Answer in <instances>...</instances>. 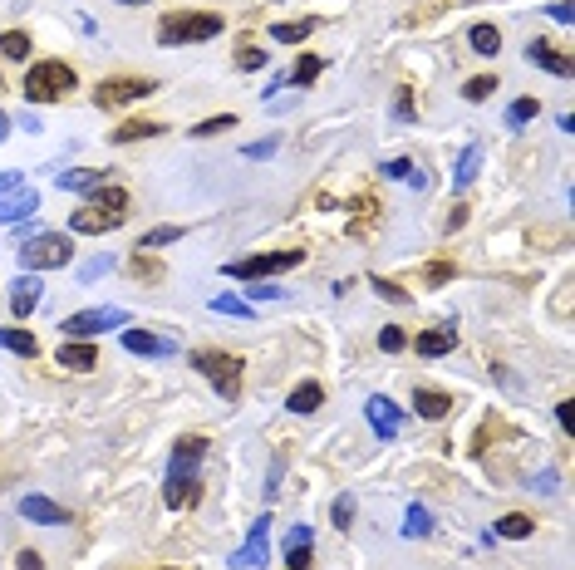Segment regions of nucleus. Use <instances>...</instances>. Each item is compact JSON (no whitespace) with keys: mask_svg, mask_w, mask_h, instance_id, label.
<instances>
[{"mask_svg":"<svg viewBox=\"0 0 575 570\" xmlns=\"http://www.w3.org/2000/svg\"><path fill=\"white\" fill-rule=\"evenodd\" d=\"M202 453H207V438H177L173 448V467H168V487H163V502L168 507H192L202 492H197V462H202Z\"/></svg>","mask_w":575,"mask_h":570,"instance_id":"1","label":"nucleus"},{"mask_svg":"<svg viewBox=\"0 0 575 570\" xmlns=\"http://www.w3.org/2000/svg\"><path fill=\"white\" fill-rule=\"evenodd\" d=\"M222 15H207V10H168L158 20V45H197V40H217L222 35Z\"/></svg>","mask_w":575,"mask_h":570,"instance_id":"2","label":"nucleus"},{"mask_svg":"<svg viewBox=\"0 0 575 570\" xmlns=\"http://www.w3.org/2000/svg\"><path fill=\"white\" fill-rule=\"evenodd\" d=\"M74 84H79V74L64 59H40V64H30L20 94H25V104H59Z\"/></svg>","mask_w":575,"mask_h":570,"instance_id":"3","label":"nucleus"},{"mask_svg":"<svg viewBox=\"0 0 575 570\" xmlns=\"http://www.w3.org/2000/svg\"><path fill=\"white\" fill-rule=\"evenodd\" d=\"M187 364H192L202 379H212L217 399H227V403L241 399V374H246V364H241L236 354H222V349H197Z\"/></svg>","mask_w":575,"mask_h":570,"instance_id":"4","label":"nucleus"},{"mask_svg":"<svg viewBox=\"0 0 575 570\" xmlns=\"http://www.w3.org/2000/svg\"><path fill=\"white\" fill-rule=\"evenodd\" d=\"M69 256H74V246H69V236H59V231L30 236V241L20 246V266H25V271H59V266H69Z\"/></svg>","mask_w":575,"mask_h":570,"instance_id":"5","label":"nucleus"},{"mask_svg":"<svg viewBox=\"0 0 575 570\" xmlns=\"http://www.w3.org/2000/svg\"><path fill=\"white\" fill-rule=\"evenodd\" d=\"M118 325H128V310L123 305H99V310H74L59 330H64V340H89V335H104Z\"/></svg>","mask_w":575,"mask_h":570,"instance_id":"6","label":"nucleus"},{"mask_svg":"<svg viewBox=\"0 0 575 570\" xmlns=\"http://www.w3.org/2000/svg\"><path fill=\"white\" fill-rule=\"evenodd\" d=\"M305 266V251H266V256H246V261H231L227 276L231 281H261V276H281Z\"/></svg>","mask_w":575,"mask_h":570,"instance_id":"7","label":"nucleus"},{"mask_svg":"<svg viewBox=\"0 0 575 570\" xmlns=\"http://www.w3.org/2000/svg\"><path fill=\"white\" fill-rule=\"evenodd\" d=\"M128 222V207H104V202H84L74 217H69V231L79 236H104V231H118Z\"/></svg>","mask_w":575,"mask_h":570,"instance_id":"8","label":"nucleus"},{"mask_svg":"<svg viewBox=\"0 0 575 570\" xmlns=\"http://www.w3.org/2000/svg\"><path fill=\"white\" fill-rule=\"evenodd\" d=\"M148 94H158V84H153V79H133V74H123V79H104V84H99L94 104H99V109H123V104L148 99Z\"/></svg>","mask_w":575,"mask_h":570,"instance_id":"9","label":"nucleus"},{"mask_svg":"<svg viewBox=\"0 0 575 570\" xmlns=\"http://www.w3.org/2000/svg\"><path fill=\"white\" fill-rule=\"evenodd\" d=\"M266 546H271V516H256V521H251V536H246V546L231 556V566L236 570L261 566V561H266Z\"/></svg>","mask_w":575,"mask_h":570,"instance_id":"10","label":"nucleus"},{"mask_svg":"<svg viewBox=\"0 0 575 570\" xmlns=\"http://www.w3.org/2000/svg\"><path fill=\"white\" fill-rule=\"evenodd\" d=\"M364 418H369V428H374L379 438H399L403 413H399V403H394V399H384V394H374V399L364 403Z\"/></svg>","mask_w":575,"mask_h":570,"instance_id":"11","label":"nucleus"},{"mask_svg":"<svg viewBox=\"0 0 575 570\" xmlns=\"http://www.w3.org/2000/svg\"><path fill=\"white\" fill-rule=\"evenodd\" d=\"M40 295H45V285L35 281V271H30V276H20V281L10 285V315H15V320H25V315L40 305Z\"/></svg>","mask_w":575,"mask_h":570,"instance_id":"12","label":"nucleus"},{"mask_svg":"<svg viewBox=\"0 0 575 570\" xmlns=\"http://www.w3.org/2000/svg\"><path fill=\"white\" fill-rule=\"evenodd\" d=\"M123 349H128V354H148V359L177 354L173 340H158V335H148V330H123Z\"/></svg>","mask_w":575,"mask_h":570,"instance_id":"13","label":"nucleus"},{"mask_svg":"<svg viewBox=\"0 0 575 570\" xmlns=\"http://www.w3.org/2000/svg\"><path fill=\"white\" fill-rule=\"evenodd\" d=\"M413 349H418L423 359H438V354H453V349H458V330H453V325H438V330H423V335L413 340Z\"/></svg>","mask_w":575,"mask_h":570,"instance_id":"14","label":"nucleus"},{"mask_svg":"<svg viewBox=\"0 0 575 570\" xmlns=\"http://www.w3.org/2000/svg\"><path fill=\"white\" fill-rule=\"evenodd\" d=\"M59 364L64 369H74V374H89L94 364H99V349L89 340H64V349H59Z\"/></svg>","mask_w":575,"mask_h":570,"instance_id":"15","label":"nucleus"},{"mask_svg":"<svg viewBox=\"0 0 575 570\" xmlns=\"http://www.w3.org/2000/svg\"><path fill=\"white\" fill-rule=\"evenodd\" d=\"M310 551H315V531H310V526H295L286 536V566L310 570Z\"/></svg>","mask_w":575,"mask_h":570,"instance_id":"16","label":"nucleus"},{"mask_svg":"<svg viewBox=\"0 0 575 570\" xmlns=\"http://www.w3.org/2000/svg\"><path fill=\"white\" fill-rule=\"evenodd\" d=\"M35 207H40V192H35V187H20V192L0 197V222H25Z\"/></svg>","mask_w":575,"mask_h":570,"instance_id":"17","label":"nucleus"},{"mask_svg":"<svg viewBox=\"0 0 575 570\" xmlns=\"http://www.w3.org/2000/svg\"><path fill=\"white\" fill-rule=\"evenodd\" d=\"M20 516H30V521H40V526H64V521H69V512H64L59 502H50V497H25V502H20Z\"/></svg>","mask_w":575,"mask_h":570,"instance_id":"18","label":"nucleus"},{"mask_svg":"<svg viewBox=\"0 0 575 570\" xmlns=\"http://www.w3.org/2000/svg\"><path fill=\"white\" fill-rule=\"evenodd\" d=\"M109 182V168H69L59 172V187L64 192H94V187H104Z\"/></svg>","mask_w":575,"mask_h":570,"instance_id":"19","label":"nucleus"},{"mask_svg":"<svg viewBox=\"0 0 575 570\" xmlns=\"http://www.w3.org/2000/svg\"><path fill=\"white\" fill-rule=\"evenodd\" d=\"M448 408H453V399H448L443 389H418V394H413V413H418V418H428V423L448 418Z\"/></svg>","mask_w":575,"mask_h":570,"instance_id":"20","label":"nucleus"},{"mask_svg":"<svg viewBox=\"0 0 575 570\" xmlns=\"http://www.w3.org/2000/svg\"><path fill=\"white\" fill-rule=\"evenodd\" d=\"M526 59H531L536 69H551V74H561V79L571 74V59H566V55H556V50H551L546 40H531V45H526Z\"/></svg>","mask_w":575,"mask_h":570,"instance_id":"21","label":"nucleus"},{"mask_svg":"<svg viewBox=\"0 0 575 570\" xmlns=\"http://www.w3.org/2000/svg\"><path fill=\"white\" fill-rule=\"evenodd\" d=\"M467 45H472L477 55H502V30L487 25V20H477V25L467 30Z\"/></svg>","mask_w":575,"mask_h":570,"instance_id":"22","label":"nucleus"},{"mask_svg":"<svg viewBox=\"0 0 575 570\" xmlns=\"http://www.w3.org/2000/svg\"><path fill=\"white\" fill-rule=\"evenodd\" d=\"M320 403H325V389H320V384L310 379V384H295V389H290L286 408H290V413H315Z\"/></svg>","mask_w":575,"mask_h":570,"instance_id":"23","label":"nucleus"},{"mask_svg":"<svg viewBox=\"0 0 575 570\" xmlns=\"http://www.w3.org/2000/svg\"><path fill=\"white\" fill-rule=\"evenodd\" d=\"M158 133H163V123H148V118H128V123H123V128H114L109 138H114V143H143V138H158Z\"/></svg>","mask_w":575,"mask_h":570,"instance_id":"24","label":"nucleus"},{"mask_svg":"<svg viewBox=\"0 0 575 570\" xmlns=\"http://www.w3.org/2000/svg\"><path fill=\"white\" fill-rule=\"evenodd\" d=\"M315 35V20H281V25H271V40L276 45H300V40H310Z\"/></svg>","mask_w":575,"mask_h":570,"instance_id":"25","label":"nucleus"},{"mask_svg":"<svg viewBox=\"0 0 575 570\" xmlns=\"http://www.w3.org/2000/svg\"><path fill=\"white\" fill-rule=\"evenodd\" d=\"M0 349H10V354H20V359H35V354H40L35 335H25V330H0Z\"/></svg>","mask_w":575,"mask_h":570,"instance_id":"26","label":"nucleus"},{"mask_svg":"<svg viewBox=\"0 0 575 570\" xmlns=\"http://www.w3.org/2000/svg\"><path fill=\"white\" fill-rule=\"evenodd\" d=\"M531 531H536V521H531L526 512H507L502 521H497V536H512V541H526Z\"/></svg>","mask_w":575,"mask_h":570,"instance_id":"27","label":"nucleus"},{"mask_svg":"<svg viewBox=\"0 0 575 570\" xmlns=\"http://www.w3.org/2000/svg\"><path fill=\"white\" fill-rule=\"evenodd\" d=\"M320 69H325V59L305 55V59H295V69H290L281 84H295V89H300V84H315V74H320Z\"/></svg>","mask_w":575,"mask_h":570,"instance_id":"28","label":"nucleus"},{"mask_svg":"<svg viewBox=\"0 0 575 570\" xmlns=\"http://www.w3.org/2000/svg\"><path fill=\"white\" fill-rule=\"evenodd\" d=\"M477 163H482V148H477V143H472V148H467V153H462L458 158V172H453V187H467V182H472V177H477Z\"/></svg>","mask_w":575,"mask_h":570,"instance_id":"29","label":"nucleus"},{"mask_svg":"<svg viewBox=\"0 0 575 570\" xmlns=\"http://www.w3.org/2000/svg\"><path fill=\"white\" fill-rule=\"evenodd\" d=\"M173 241H182V227H153V231H143L138 251H158V246H173Z\"/></svg>","mask_w":575,"mask_h":570,"instance_id":"30","label":"nucleus"},{"mask_svg":"<svg viewBox=\"0 0 575 570\" xmlns=\"http://www.w3.org/2000/svg\"><path fill=\"white\" fill-rule=\"evenodd\" d=\"M0 55H5V59H25V55H30V35H25V30H5V35H0Z\"/></svg>","mask_w":575,"mask_h":570,"instance_id":"31","label":"nucleus"},{"mask_svg":"<svg viewBox=\"0 0 575 570\" xmlns=\"http://www.w3.org/2000/svg\"><path fill=\"white\" fill-rule=\"evenodd\" d=\"M492 89H497V79H492V74H477V79H467V84H462V99H467V104H482Z\"/></svg>","mask_w":575,"mask_h":570,"instance_id":"32","label":"nucleus"},{"mask_svg":"<svg viewBox=\"0 0 575 570\" xmlns=\"http://www.w3.org/2000/svg\"><path fill=\"white\" fill-rule=\"evenodd\" d=\"M227 128H236V114H217V118H207V123H197L192 138H217V133H227Z\"/></svg>","mask_w":575,"mask_h":570,"instance_id":"33","label":"nucleus"},{"mask_svg":"<svg viewBox=\"0 0 575 570\" xmlns=\"http://www.w3.org/2000/svg\"><path fill=\"white\" fill-rule=\"evenodd\" d=\"M433 531V516L423 512V507H408V526H403V536H428Z\"/></svg>","mask_w":575,"mask_h":570,"instance_id":"34","label":"nucleus"},{"mask_svg":"<svg viewBox=\"0 0 575 570\" xmlns=\"http://www.w3.org/2000/svg\"><path fill=\"white\" fill-rule=\"evenodd\" d=\"M536 114H541V104H536V99H517V104H512V114H507V123L521 128V123H531Z\"/></svg>","mask_w":575,"mask_h":570,"instance_id":"35","label":"nucleus"},{"mask_svg":"<svg viewBox=\"0 0 575 570\" xmlns=\"http://www.w3.org/2000/svg\"><path fill=\"white\" fill-rule=\"evenodd\" d=\"M212 310H217V315H241V320L251 315V305H246V300H236V295H217V300H212Z\"/></svg>","mask_w":575,"mask_h":570,"instance_id":"36","label":"nucleus"},{"mask_svg":"<svg viewBox=\"0 0 575 570\" xmlns=\"http://www.w3.org/2000/svg\"><path fill=\"white\" fill-rule=\"evenodd\" d=\"M330 516H335V526H340V531H345L349 521H354V497H335V502H330Z\"/></svg>","mask_w":575,"mask_h":570,"instance_id":"37","label":"nucleus"},{"mask_svg":"<svg viewBox=\"0 0 575 570\" xmlns=\"http://www.w3.org/2000/svg\"><path fill=\"white\" fill-rule=\"evenodd\" d=\"M266 59H271V50H251V45H246V50L236 55V69H241V74H251V69H261Z\"/></svg>","mask_w":575,"mask_h":570,"instance_id":"38","label":"nucleus"},{"mask_svg":"<svg viewBox=\"0 0 575 570\" xmlns=\"http://www.w3.org/2000/svg\"><path fill=\"white\" fill-rule=\"evenodd\" d=\"M374 290H379L384 300H394V305H408V290H403V285H394V281H384V276H374Z\"/></svg>","mask_w":575,"mask_h":570,"instance_id":"39","label":"nucleus"},{"mask_svg":"<svg viewBox=\"0 0 575 570\" xmlns=\"http://www.w3.org/2000/svg\"><path fill=\"white\" fill-rule=\"evenodd\" d=\"M379 349H384V354H399V349H403V330H399V325H384V335H379Z\"/></svg>","mask_w":575,"mask_h":570,"instance_id":"40","label":"nucleus"},{"mask_svg":"<svg viewBox=\"0 0 575 570\" xmlns=\"http://www.w3.org/2000/svg\"><path fill=\"white\" fill-rule=\"evenodd\" d=\"M428 285H443V281H453V266L448 261H438V266H428V276H423Z\"/></svg>","mask_w":575,"mask_h":570,"instance_id":"41","label":"nucleus"},{"mask_svg":"<svg viewBox=\"0 0 575 570\" xmlns=\"http://www.w3.org/2000/svg\"><path fill=\"white\" fill-rule=\"evenodd\" d=\"M20 187H25L20 172H0V197H10V192H20Z\"/></svg>","mask_w":575,"mask_h":570,"instance_id":"42","label":"nucleus"},{"mask_svg":"<svg viewBox=\"0 0 575 570\" xmlns=\"http://www.w3.org/2000/svg\"><path fill=\"white\" fill-rule=\"evenodd\" d=\"M276 153V138H266V143H246V158H271Z\"/></svg>","mask_w":575,"mask_h":570,"instance_id":"43","label":"nucleus"},{"mask_svg":"<svg viewBox=\"0 0 575 570\" xmlns=\"http://www.w3.org/2000/svg\"><path fill=\"white\" fill-rule=\"evenodd\" d=\"M551 15H556L561 25H571V20H575V5H571V0H556V5H551Z\"/></svg>","mask_w":575,"mask_h":570,"instance_id":"44","label":"nucleus"},{"mask_svg":"<svg viewBox=\"0 0 575 570\" xmlns=\"http://www.w3.org/2000/svg\"><path fill=\"white\" fill-rule=\"evenodd\" d=\"M109 266H114V261H109V256H99V261H89V266H84V281H94V276H104V271H109Z\"/></svg>","mask_w":575,"mask_h":570,"instance_id":"45","label":"nucleus"},{"mask_svg":"<svg viewBox=\"0 0 575 570\" xmlns=\"http://www.w3.org/2000/svg\"><path fill=\"white\" fill-rule=\"evenodd\" d=\"M251 300H281V285H251Z\"/></svg>","mask_w":575,"mask_h":570,"instance_id":"46","label":"nucleus"},{"mask_svg":"<svg viewBox=\"0 0 575 570\" xmlns=\"http://www.w3.org/2000/svg\"><path fill=\"white\" fill-rule=\"evenodd\" d=\"M20 570H45V561H40V551H20V561H15Z\"/></svg>","mask_w":575,"mask_h":570,"instance_id":"47","label":"nucleus"},{"mask_svg":"<svg viewBox=\"0 0 575 570\" xmlns=\"http://www.w3.org/2000/svg\"><path fill=\"white\" fill-rule=\"evenodd\" d=\"M389 177H394V182H403V177H408V172H413V163H408V158H394V163H389Z\"/></svg>","mask_w":575,"mask_h":570,"instance_id":"48","label":"nucleus"},{"mask_svg":"<svg viewBox=\"0 0 575 570\" xmlns=\"http://www.w3.org/2000/svg\"><path fill=\"white\" fill-rule=\"evenodd\" d=\"M394 114H399V118H413V94H408V89H399V104H394Z\"/></svg>","mask_w":575,"mask_h":570,"instance_id":"49","label":"nucleus"},{"mask_svg":"<svg viewBox=\"0 0 575 570\" xmlns=\"http://www.w3.org/2000/svg\"><path fill=\"white\" fill-rule=\"evenodd\" d=\"M5 138H10V114L0 109V143H5Z\"/></svg>","mask_w":575,"mask_h":570,"instance_id":"50","label":"nucleus"},{"mask_svg":"<svg viewBox=\"0 0 575 570\" xmlns=\"http://www.w3.org/2000/svg\"><path fill=\"white\" fill-rule=\"evenodd\" d=\"M118 5H148V0H118Z\"/></svg>","mask_w":575,"mask_h":570,"instance_id":"51","label":"nucleus"}]
</instances>
